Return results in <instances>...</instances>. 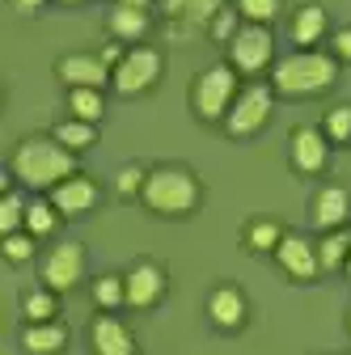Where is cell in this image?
I'll list each match as a JSON object with an SVG mask.
<instances>
[{
  "label": "cell",
  "instance_id": "40",
  "mask_svg": "<svg viewBox=\"0 0 351 355\" xmlns=\"http://www.w3.org/2000/svg\"><path fill=\"white\" fill-rule=\"evenodd\" d=\"M60 5H85V0H60Z\"/></svg>",
  "mask_w": 351,
  "mask_h": 355
},
{
  "label": "cell",
  "instance_id": "29",
  "mask_svg": "<svg viewBox=\"0 0 351 355\" xmlns=\"http://www.w3.org/2000/svg\"><path fill=\"white\" fill-rule=\"evenodd\" d=\"M322 131H326V140L347 144V140H351V106H334V110H326Z\"/></svg>",
  "mask_w": 351,
  "mask_h": 355
},
{
  "label": "cell",
  "instance_id": "35",
  "mask_svg": "<svg viewBox=\"0 0 351 355\" xmlns=\"http://www.w3.org/2000/svg\"><path fill=\"white\" fill-rule=\"evenodd\" d=\"M123 55H127V51L119 47V42H106V47H102V60H106V68H110V72L119 68V60H123Z\"/></svg>",
  "mask_w": 351,
  "mask_h": 355
},
{
  "label": "cell",
  "instance_id": "32",
  "mask_svg": "<svg viewBox=\"0 0 351 355\" xmlns=\"http://www.w3.org/2000/svg\"><path fill=\"white\" fill-rule=\"evenodd\" d=\"M144 178H148V173H144L140 165H127V169L119 173V195H123V199L140 195V191H144Z\"/></svg>",
  "mask_w": 351,
  "mask_h": 355
},
{
  "label": "cell",
  "instance_id": "31",
  "mask_svg": "<svg viewBox=\"0 0 351 355\" xmlns=\"http://www.w3.org/2000/svg\"><path fill=\"white\" fill-rule=\"evenodd\" d=\"M34 241H38V237L22 229V233H9L5 241H0V250H5L9 262H26V258H34Z\"/></svg>",
  "mask_w": 351,
  "mask_h": 355
},
{
  "label": "cell",
  "instance_id": "8",
  "mask_svg": "<svg viewBox=\"0 0 351 355\" xmlns=\"http://www.w3.org/2000/svg\"><path fill=\"white\" fill-rule=\"evenodd\" d=\"M80 275H85V250L76 241H60L47 258H42V284H47L51 292L76 288Z\"/></svg>",
  "mask_w": 351,
  "mask_h": 355
},
{
  "label": "cell",
  "instance_id": "20",
  "mask_svg": "<svg viewBox=\"0 0 351 355\" xmlns=\"http://www.w3.org/2000/svg\"><path fill=\"white\" fill-rule=\"evenodd\" d=\"M347 254H351V233L347 229H330L318 245V262L322 271H339V266H347Z\"/></svg>",
  "mask_w": 351,
  "mask_h": 355
},
{
  "label": "cell",
  "instance_id": "17",
  "mask_svg": "<svg viewBox=\"0 0 351 355\" xmlns=\"http://www.w3.org/2000/svg\"><path fill=\"white\" fill-rule=\"evenodd\" d=\"M64 343H68V330L55 322H26V330H22L26 355H55V351H64Z\"/></svg>",
  "mask_w": 351,
  "mask_h": 355
},
{
  "label": "cell",
  "instance_id": "3",
  "mask_svg": "<svg viewBox=\"0 0 351 355\" xmlns=\"http://www.w3.org/2000/svg\"><path fill=\"white\" fill-rule=\"evenodd\" d=\"M140 199L157 216H187V211L199 207V182H195V173L182 169V165H157L144 178Z\"/></svg>",
  "mask_w": 351,
  "mask_h": 355
},
{
  "label": "cell",
  "instance_id": "14",
  "mask_svg": "<svg viewBox=\"0 0 351 355\" xmlns=\"http://www.w3.org/2000/svg\"><path fill=\"white\" fill-rule=\"evenodd\" d=\"M89 338H94V351L98 355H136V338H131V330L119 318H110V313L94 318Z\"/></svg>",
  "mask_w": 351,
  "mask_h": 355
},
{
  "label": "cell",
  "instance_id": "39",
  "mask_svg": "<svg viewBox=\"0 0 351 355\" xmlns=\"http://www.w3.org/2000/svg\"><path fill=\"white\" fill-rule=\"evenodd\" d=\"M343 271H347V279H351V254H347V266H343Z\"/></svg>",
  "mask_w": 351,
  "mask_h": 355
},
{
  "label": "cell",
  "instance_id": "11",
  "mask_svg": "<svg viewBox=\"0 0 351 355\" xmlns=\"http://www.w3.org/2000/svg\"><path fill=\"white\" fill-rule=\"evenodd\" d=\"M288 153H292V165H296L300 173H322V169H326V157H330L326 131H318V127H296Z\"/></svg>",
  "mask_w": 351,
  "mask_h": 355
},
{
  "label": "cell",
  "instance_id": "28",
  "mask_svg": "<svg viewBox=\"0 0 351 355\" xmlns=\"http://www.w3.org/2000/svg\"><path fill=\"white\" fill-rule=\"evenodd\" d=\"M280 9H284V0H237V13H241L246 21H254V26L275 21Z\"/></svg>",
  "mask_w": 351,
  "mask_h": 355
},
{
  "label": "cell",
  "instance_id": "25",
  "mask_svg": "<svg viewBox=\"0 0 351 355\" xmlns=\"http://www.w3.org/2000/svg\"><path fill=\"white\" fill-rule=\"evenodd\" d=\"M55 309H60L55 292H26L22 296V318L26 322H55Z\"/></svg>",
  "mask_w": 351,
  "mask_h": 355
},
{
  "label": "cell",
  "instance_id": "1",
  "mask_svg": "<svg viewBox=\"0 0 351 355\" xmlns=\"http://www.w3.org/2000/svg\"><path fill=\"white\" fill-rule=\"evenodd\" d=\"M9 169H13L17 182L30 187V191H55L64 178L76 173V157H72V148H64L55 136H51V140L30 136V140H22V144L13 148Z\"/></svg>",
  "mask_w": 351,
  "mask_h": 355
},
{
  "label": "cell",
  "instance_id": "24",
  "mask_svg": "<svg viewBox=\"0 0 351 355\" xmlns=\"http://www.w3.org/2000/svg\"><path fill=\"white\" fill-rule=\"evenodd\" d=\"M284 241V229L275 220H250L246 225V245L258 250V254H275V245Z\"/></svg>",
  "mask_w": 351,
  "mask_h": 355
},
{
  "label": "cell",
  "instance_id": "41",
  "mask_svg": "<svg viewBox=\"0 0 351 355\" xmlns=\"http://www.w3.org/2000/svg\"><path fill=\"white\" fill-rule=\"evenodd\" d=\"M347 326H351V309H347Z\"/></svg>",
  "mask_w": 351,
  "mask_h": 355
},
{
  "label": "cell",
  "instance_id": "15",
  "mask_svg": "<svg viewBox=\"0 0 351 355\" xmlns=\"http://www.w3.org/2000/svg\"><path fill=\"white\" fill-rule=\"evenodd\" d=\"M207 318L221 326V330H237L246 322V296H241V288H233V284L216 288L207 296Z\"/></svg>",
  "mask_w": 351,
  "mask_h": 355
},
{
  "label": "cell",
  "instance_id": "5",
  "mask_svg": "<svg viewBox=\"0 0 351 355\" xmlns=\"http://www.w3.org/2000/svg\"><path fill=\"white\" fill-rule=\"evenodd\" d=\"M271 85H246L241 94H237V102L229 106V114H225V127H229V136H237V140H246V136H254V131H262V123L271 119Z\"/></svg>",
  "mask_w": 351,
  "mask_h": 355
},
{
  "label": "cell",
  "instance_id": "13",
  "mask_svg": "<svg viewBox=\"0 0 351 355\" xmlns=\"http://www.w3.org/2000/svg\"><path fill=\"white\" fill-rule=\"evenodd\" d=\"M51 203L60 207V216H80V211H89V207L98 203V187H94V178H85V173L64 178V182L51 191Z\"/></svg>",
  "mask_w": 351,
  "mask_h": 355
},
{
  "label": "cell",
  "instance_id": "7",
  "mask_svg": "<svg viewBox=\"0 0 351 355\" xmlns=\"http://www.w3.org/2000/svg\"><path fill=\"white\" fill-rule=\"evenodd\" d=\"M157 76H161V51L157 47H131L119 60V68L110 72V80H114V89L123 98H136L144 89H153Z\"/></svg>",
  "mask_w": 351,
  "mask_h": 355
},
{
  "label": "cell",
  "instance_id": "36",
  "mask_svg": "<svg viewBox=\"0 0 351 355\" xmlns=\"http://www.w3.org/2000/svg\"><path fill=\"white\" fill-rule=\"evenodd\" d=\"M161 9H165L169 17H182V9H187V0H161Z\"/></svg>",
  "mask_w": 351,
  "mask_h": 355
},
{
  "label": "cell",
  "instance_id": "6",
  "mask_svg": "<svg viewBox=\"0 0 351 355\" xmlns=\"http://www.w3.org/2000/svg\"><path fill=\"white\" fill-rule=\"evenodd\" d=\"M271 55H275V38H271L267 26L246 21V26L229 38V64H233L237 72H246V76L262 72V68L271 64Z\"/></svg>",
  "mask_w": 351,
  "mask_h": 355
},
{
  "label": "cell",
  "instance_id": "34",
  "mask_svg": "<svg viewBox=\"0 0 351 355\" xmlns=\"http://www.w3.org/2000/svg\"><path fill=\"white\" fill-rule=\"evenodd\" d=\"M334 55H339V60H347V64H351V26H347V30H339V34H334Z\"/></svg>",
  "mask_w": 351,
  "mask_h": 355
},
{
  "label": "cell",
  "instance_id": "21",
  "mask_svg": "<svg viewBox=\"0 0 351 355\" xmlns=\"http://www.w3.org/2000/svg\"><path fill=\"white\" fill-rule=\"evenodd\" d=\"M51 136H55L64 148L80 153V148H89V144L98 140V131H94V123H85V119H68V123H55Z\"/></svg>",
  "mask_w": 351,
  "mask_h": 355
},
{
  "label": "cell",
  "instance_id": "33",
  "mask_svg": "<svg viewBox=\"0 0 351 355\" xmlns=\"http://www.w3.org/2000/svg\"><path fill=\"white\" fill-rule=\"evenodd\" d=\"M207 30H212V38H221V42H229V38H233V34H237L241 26H237V13H233V9H221V13L212 17V26H207Z\"/></svg>",
  "mask_w": 351,
  "mask_h": 355
},
{
  "label": "cell",
  "instance_id": "26",
  "mask_svg": "<svg viewBox=\"0 0 351 355\" xmlns=\"http://www.w3.org/2000/svg\"><path fill=\"white\" fill-rule=\"evenodd\" d=\"M94 304L98 309H119V304H127V284L119 279V275H102V279H94Z\"/></svg>",
  "mask_w": 351,
  "mask_h": 355
},
{
  "label": "cell",
  "instance_id": "2",
  "mask_svg": "<svg viewBox=\"0 0 351 355\" xmlns=\"http://www.w3.org/2000/svg\"><path fill=\"white\" fill-rule=\"evenodd\" d=\"M339 76V64L334 55H322V51H296V55H284L271 72V89L284 98H314V94H326Z\"/></svg>",
  "mask_w": 351,
  "mask_h": 355
},
{
  "label": "cell",
  "instance_id": "18",
  "mask_svg": "<svg viewBox=\"0 0 351 355\" xmlns=\"http://www.w3.org/2000/svg\"><path fill=\"white\" fill-rule=\"evenodd\" d=\"M322 34H326V9L322 5H300L292 13V42L300 51H314Z\"/></svg>",
  "mask_w": 351,
  "mask_h": 355
},
{
  "label": "cell",
  "instance_id": "9",
  "mask_svg": "<svg viewBox=\"0 0 351 355\" xmlns=\"http://www.w3.org/2000/svg\"><path fill=\"white\" fill-rule=\"evenodd\" d=\"M275 262L284 266L292 279H314V275H322L318 245H314V241H305L300 233H284V241L275 245Z\"/></svg>",
  "mask_w": 351,
  "mask_h": 355
},
{
  "label": "cell",
  "instance_id": "10",
  "mask_svg": "<svg viewBox=\"0 0 351 355\" xmlns=\"http://www.w3.org/2000/svg\"><path fill=\"white\" fill-rule=\"evenodd\" d=\"M55 76L68 89H102L110 80V68H106L102 55H64L55 64Z\"/></svg>",
  "mask_w": 351,
  "mask_h": 355
},
{
  "label": "cell",
  "instance_id": "27",
  "mask_svg": "<svg viewBox=\"0 0 351 355\" xmlns=\"http://www.w3.org/2000/svg\"><path fill=\"white\" fill-rule=\"evenodd\" d=\"M22 229H26V199L9 191L0 199V233L9 237V233H22Z\"/></svg>",
  "mask_w": 351,
  "mask_h": 355
},
{
  "label": "cell",
  "instance_id": "12",
  "mask_svg": "<svg viewBox=\"0 0 351 355\" xmlns=\"http://www.w3.org/2000/svg\"><path fill=\"white\" fill-rule=\"evenodd\" d=\"M127 284V304H136V309H153L165 292V271L157 262H136L131 271L123 275Z\"/></svg>",
  "mask_w": 351,
  "mask_h": 355
},
{
  "label": "cell",
  "instance_id": "23",
  "mask_svg": "<svg viewBox=\"0 0 351 355\" xmlns=\"http://www.w3.org/2000/svg\"><path fill=\"white\" fill-rule=\"evenodd\" d=\"M55 216H60V207L51 199H30L26 203V233H34V237L55 233Z\"/></svg>",
  "mask_w": 351,
  "mask_h": 355
},
{
  "label": "cell",
  "instance_id": "22",
  "mask_svg": "<svg viewBox=\"0 0 351 355\" xmlns=\"http://www.w3.org/2000/svg\"><path fill=\"white\" fill-rule=\"evenodd\" d=\"M68 110L72 119H85V123H98L106 102H102V89H68Z\"/></svg>",
  "mask_w": 351,
  "mask_h": 355
},
{
  "label": "cell",
  "instance_id": "4",
  "mask_svg": "<svg viewBox=\"0 0 351 355\" xmlns=\"http://www.w3.org/2000/svg\"><path fill=\"white\" fill-rule=\"evenodd\" d=\"M237 68L233 64H216V68H203L195 80H191V106L203 123H216L225 119L229 106L237 102Z\"/></svg>",
  "mask_w": 351,
  "mask_h": 355
},
{
  "label": "cell",
  "instance_id": "16",
  "mask_svg": "<svg viewBox=\"0 0 351 355\" xmlns=\"http://www.w3.org/2000/svg\"><path fill=\"white\" fill-rule=\"evenodd\" d=\"M347 216H351V195L343 187H322L314 195V225L318 229H343L347 225Z\"/></svg>",
  "mask_w": 351,
  "mask_h": 355
},
{
  "label": "cell",
  "instance_id": "30",
  "mask_svg": "<svg viewBox=\"0 0 351 355\" xmlns=\"http://www.w3.org/2000/svg\"><path fill=\"white\" fill-rule=\"evenodd\" d=\"M221 9H225L221 0H187V9H182L178 21H187L191 30H203V26H212V17L221 13Z\"/></svg>",
  "mask_w": 351,
  "mask_h": 355
},
{
  "label": "cell",
  "instance_id": "38",
  "mask_svg": "<svg viewBox=\"0 0 351 355\" xmlns=\"http://www.w3.org/2000/svg\"><path fill=\"white\" fill-rule=\"evenodd\" d=\"M119 5H131V9H148L153 0H119Z\"/></svg>",
  "mask_w": 351,
  "mask_h": 355
},
{
  "label": "cell",
  "instance_id": "19",
  "mask_svg": "<svg viewBox=\"0 0 351 355\" xmlns=\"http://www.w3.org/2000/svg\"><path fill=\"white\" fill-rule=\"evenodd\" d=\"M110 34L123 42H140L148 34V9H131V5H114L110 9Z\"/></svg>",
  "mask_w": 351,
  "mask_h": 355
},
{
  "label": "cell",
  "instance_id": "37",
  "mask_svg": "<svg viewBox=\"0 0 351 355\" xmlns=\"http://www.w3.org/2000/svg\"><path fill=\"white\" fill-rule=\"evenodd\" d=\"M13 5H17V9H22V13H34V9H38V5H42V0H13Z\"/></svg>",
  "mask_w": 351,
  "mask_h": 355
}]
</instances>
